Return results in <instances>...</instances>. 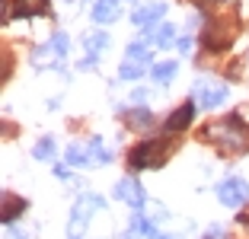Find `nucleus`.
I'll return each mask as SVG.
<instances>
[{
  "label": "nucleus",
  "mask_w": 249,
  "mask_h": 239,
  "mask_svg": "<svg viewBox=\"0 0 249 239\" xmlns=\"http://www.w3.org/2000/svg\"><path fill=\"white\" fill-rule=\"evenodd\" d=\"M169 150H176V140H169V137L147 140V144H141L138 150H131L128 163H131V169H160L163 163H166Z\"/></svg>",
  "instance_id": "nucleus-1"
},
{
  "label": "nucleus",
  "mask_w": 249,
  "mask_h": 239,
  "mask_svg": "<svg viewBox=\"0 0 249 239\" xmlns=\"http://www.w3.org/2000/svg\"><path fill=\"white\" fill-rule=\"evenodd\" d=\"M208 137H217V144L224 147V150L236 153V150H243V147H246L249 131L240 124V118H227V121L211 124V128H208Z\"/></svg>",
  "instance_id": "nucleus-2"
},
{
  "label": "nucleus",
  "mask_w": 249,
  "mask_h": 239,
  "mask_svg": "<svg viewBox=\"0 0 249 239\" xmlns=\"http://www.w3.org/2000/svg\"><path fill=\"white\" fill-rule=\"evenodd\" d=\"M236 29H240V19H236V13L230 16V22L227 26H224V16H217V19L211 22V26H208L205 29V45L208 48H227L230 42H233V35H236Z\"/></svg>",
  "instance_id": "nucleus-3"
},
{
  "label": "nucleus",
  "mask_w": 249,
  "mask_h": 239,
  "mask_svg": "<svg viewBox=\"0 0 249 239\" xmlns=\"http://www.w3.org/2000/svg\"><path fill=\"white\" fill-rule=\"evenodd\" d=\"M230 96V89L224 86V83H214V80H198L195 83V102L198 109H217V105H224Z\"/></svg>",
  "instance_id": "nucleus-4"
},
{
  "label": "nucleus",
  "mask_w": 249,
  "mask_h": 239,
  "mask_svg": "<svg viewBox=\"0 0 249 239\" xmlns=\"http://www.w3.org/2000/svg\"><path fill=\"white\" fill-rule=\"evenodd\" d=\"M103 207H106L103 198H96V195H83L80 201H77V207H73V214H71V233H80L83 226L89 223V217H93L96 210H103Z\"/></svg>",
  "instance_id": "nucleus-5"
},
{
  "label": "nucleus",
  "mask_w": 249,
  "mask_h": 239,
  "mask_svg": "<svg viewBox=\"0 0 249 239\" xmlns=\"http://www.w3.org/2000/svg\"><path fill=\"white\" fill-rule=\"evenodd\" d=\"M217 198H220V204H227V207H240L249 198V185L243 179H224L217 185Z\"/></svg>",
  "instance_id": "nucleus-6"
},
{
  "label": "nucleus",
  "mask_w": 249,
  "mask_h": 239,
  "mask_svg": "<svg viewBox=\"0 0 249 239\" xmlns=\"http://www.w3.org/2000/svg\"><path fill=\"white\" fill-rule=\"evenodd\" d=\"M115 198L118 201H124V204H131V207H141L144 204V191H141V185L134 179H122L115 185Z\"/></svg>",
  "instance_id": "nucleus-7"
},
{
  "label": "nucleus",
  "mask_w": 249,
  "mask_h": 239,
  "mask_svg": "<svg viewBox=\"0 0 249 239\" xmlns=\"http://www.w3.org/2000/svg\"><path fill=\"white\" fill-rule=\"evenodd\" d=\"M163 13H166V7H163V3H144V7L134 10V22H138V26H154Z\"/></svg>",
  "instance_id": "nucleus-8"
},
{
  "label": "nucleus",
  "mask_w": 249,
  "mask_h": 239,
  "mask_svg": "<svg viewBox=\"0 0 249 239\" xmlns=\"http://www.w3.org/2000/svg\"><path fill=\"white\" fill-rule=\"evenodd\" d=\"M118 10H122V0H96L93 19H96V22H112V19L118 16Z\"/></svg>",
  "instance_id": "nucleus-9"
},
{
  "label": "nucleus",
  "mask_w": 249,
  "mask_h": 239,
  "mask_svg": "<svg viewBox=\"0 0 249 239\" xmlns=\"http://www.w3.org/2000/svg\"><path fill=\"white\" fill-rule=\"evenodd\" d=\"M124 124H128V128H134V131H147L150 124H154V115H150L147 109H134V112H128V115H124Z\"/></svg>",
  "instance_id": "nucleus-10"
},
{
  "label": "nucleus",
  "mask_w": 249,
  "mask_h": 239,
  "mask_svg": "<svg viewBox=\"0 0 249 239\" xmlns=\"http://www.w3.org/2000/svg\"><path fill=\"white\" fill-rule=\"evenodd\" d=\"M192 112H195V105H182V109H176L173 115H169V121H166V128L169 131H182V128H189V121H192Z\"/></svg>",
  "instance_id": "nucleus-11"
},
{
  "label": "nucleus",
  "mask_w": 249,
  "mask_h": 239,
  "mask_svg": "<svg viewBox=\"0 0 249 239\" xmlns=\"http://www.w3.org/2000/svg\"><path fill=\"white\" fill-rule=\"evenodd\" d=\"M147 38H154V45L157 48H169L173 45V38H176V29H173V22H163L157 32H150V35H144V42Z\"/></svg>",
  "instance_id": "nucleus-12"
},
{
  "label": "nucleus",
  "mask_w": 249,
  "mask_h": 239,
  "mask_svg": "<svg viewBox=\"0 0 249 239\" xmlns=\"http://www.w3.org/2000/svg\"><path fill=\"white\" fill-rule=\"evenodd\" d=\"M26 207V204L19 201V198H13L10 191H3V223H13L16 220V214Z\"/></svg>",
  "instance_id": "nucleus-13"
},
{
  "label": "nucleus",
  "mask_w": 249,
  "mask_h": 239,
  "mask_svg": "<svg viewBox=\"0 0 249 239\" xmlns=\"http://www.w3.org/2000/svg\"><path fill=\"white\" fill-rule=\"evenodd\" d=\"M179 67L173 64V61H160V64H154V70H150V77L157 80V83H169V80L176 77Z\"/></svg>",
  "instance_id": "nucleus-14"
},
{
  "label": "nucleus",
  "mask_w": 249,
  "mask_h": 239,
  "mask_svg": "<svg viewBox=\"0 0 249 239\" xmlns=\"http://www.w3.org/2000/svg\"><path fill=\"white\" fill-rule=\"evenodd\" d=\"M144 70H147V64H144V61H131V58H128L122 67H118V77H122V80H138Z\"/></svg>",
  "instance_id": "nucleus-15"
},
{
  "label": "nucleus",
  "mask_w": 249,
  "mask_h": 239,
  "mask_svg": "<svg viewBox=\"0 0 249 239\" xmlns=\"http://www.w3.org/2000/svg\"><path fill=\"white\" fill-rule=\"evenodd\" d=\"M45 7H48V0H16L19 16H38V13H45Z\"/></svg>",
  "instance_id": "nucleus-16"
},
{
  "label": "nucleus",
  "mask_w": 249,
  "mask_h": 239,
  "mask_svg": "<svg viewBox=\"0 0 249 239\" xmlns=\"http://www.w3.org/2000/svg\"><path fill=\"white\" fill-rule=\"evenodd\" d=\"M67 163H71V166H83V163H89V147L71 144V147H67Z\"/></svg>",
  "instance_id": "nucleus-17"
},
{
  "label": "nucleus",
  "mask_w": 249,
  "mask_h": 239,
  "mask_svg": "<svg viewBox=\"0 0 249 239\" xmlns=\"http://www.w3.org/2000/svg\"><path fill=\"white\" fill-rule=\"evenodd\" d=\"M106 45H109V35H106V32H93V35H87V51H89V58H93V54H99Z\"/></svg>",
  "instance_id": "nucleus-18"
},
{
  "label": "nucleus",
  "mask_w": 249,
  "mask_h": 239,
  "mask_svg": "<svg viewBox=\"0 0 249 239\" xmlns=\"http://www.w3.org/2000/svg\"><path fill=\"white\" fill-rule=\"evenodd\" d=\"M128 58H131V61H144V64H150V45H147V42H134L131 48H128Z\"/></svg>",
  "instance_id": "nucleus-19"
},
{
  "label": "nucleus",
  "mask_w": 249,
  "mask_h": 239,
  "mask_svg": "<svg viewBox=\"0 0 249 239\" xmlns=\"http://www.w3.org/2000/svg\"><path fill=\"white\" fill-rule=\"evenodd\" d=\"M89 159H96V163H109L112 153L103 147V140H93V144H89Z\"/></svg>",
  "instance_id": "nucleus-20"
},
{
  "label": "nucleus",
  "mask_w": 249,
  "mask_h": 239,
  "mask_svg": "<svg viewBox=\"0 0 249 239\" xmlns=\"http://www.w3.org/2000/svg\"><path fill=\"white\" fill-rule=\"evenodd\" d=\"M54 156V140L52 137H45L36 144V159H52Z\"/></svg>",
  "instance_id": "nucleus-21"
},
{
  "label": "nucleus",
  "mask_w": 249,
  "mask_h": 239,
  "mask_svg": "<svg viewBox=\"0 0 249 239\" xmlns=\"http://www.w3.org/2000/svg\"><path fill=\"white\" fill-rule=\"evenodd\" d=\"M52 48L58 51V54H67V48H71V42H67V35H64V32H58V35L52 38Z\"/></svg>",
  "instance_id": "nucleus-22"
},
{
  "label": "nucleus",
  "mask_w": 249,
  "mask_h": 239,
  "mask_svg": "<svg viewBox=\"0 0 249 239\" xmlns=\"http://www.w3.org/2000/svg\"><path fill=\"white\" fill-rule=\"evenodd\" d=\"M205 239H224V226H211Z\"/></svg>",
  "instance_id": "nucleus-23"
},
{
  "label": "nucleus",
  "mask_w": 249,
  "mask_h": 239,
  "mask_svg": "<svg viewBox=\"0 0 249 239\" xmlns=\"http://www.w3.org/2000/svg\"><path fill=\"white\" fill-rule=\"evenodd\" d=\"M10 236L13 239H26V230H10Z\"/></svg>",
  "instance_id": "nucleus-24"
},
{
  "label": "nucleus",
  "mask_w": 249,
  "mask_h": 239,
  "mask_svg": "<svg viewBox=\"0 0 249 239\" xmlns=\"http://www.w3.org/2000/svg\"><path fill=\"white\" fill-rule=\"evenodd\" d=\"M198 7H211V3H220V0H195Z\"/></svg>",
  "instance_id": "nucleus-25"
},
{
  "label": "nucleus",
  "mask_w": 249,
  "mask_h": 239,
  "mask_svg": "<svg viewBox=\"0 0 249 239\" xmlns=\"http://www.w3.org/2000/svg\"><path fill=\"white\" fill-rule=\"evenodd\" d=\"M157 239H173V236H157Z\"/></svg>",
  "instance_id": "nucleus-26"
}]
</instances>
